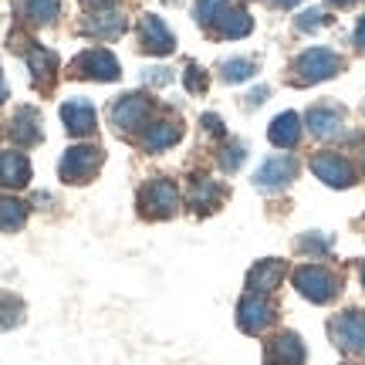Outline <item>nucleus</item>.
Returning <instances> with one entry per match:
<instances>
[{"label": "nucleus", "mask_w": 365, "mask_h": 365, "mask_svg": "<svg viewBox=\"0 0 365 365\" xmlns=\"http://www.w3.org/2000/svg\"><path fill=\"white\" fill-rule=\"evenodd\" d=\"M294 284L298 291L304 294L308 301H318V304H325L339 294V277L328 271V267H318V264H308V267H301L294 274Z\"/></svg>", "instance_id": "f257e3e1"}, {"label": "nucleus", "mask_w": 365, "mask_h": 365, "mask_svg": "<svg viewBox=\"0 0 365 365\" xmlns=\"http://www.w3.org/2000/svg\"><path fill=\"white\" fill-rule=\"evenodd\" d=\"M298 81H322V78H331V75H339L341 68V58L335 51H328V48H312V51H304L298 58Z\"/></svg>", "instance_id": "f03ea898"}, {"label": "nucleus", "mask_w": 365, "mask_h": 365, "mask_svg": "<svg viewBox=\"0 0 365 365\" xmlns=\"http://www.w3.org/2000/svg\"><path fill=\"white\" fill-rule=\"evenodd\" d=\"M331 339L349 352H362L365 349V312H345L331 322Z\"/></svg>", "instance_id": "7ed1b4c3"}, {"label": "nucleus", "mask_w": 365, "mask_h": 365, "mask_svg": "<svg viewBox=\"0 0 365 365\" xmlns=\"http://www.w3.org/2000/svg\"><path fill=\"white\" fill-rule=\"evenodd\" d=\"M294 173H298V163L291 156H271L261 170H257L254 182H257L261 190H281L284 182L294 180Z\"/></svg>", "instance_id": "20e7f679"}, {"label": "nucleus", "mask_w": 365, "mask_h": 365, "mask_svg": "<svg viewBox=\"0 0 365 365\" xmlns=\"http://www.w3.org/2000/svg\"><path fill=\"white\" fill-rule=\"evenodd\" d=\"M312 170H314V176H318V180H325L328 186H349V182H352V166H349L341 156H335V153H322V156H314Z\"/></svg>", "instance_id": "39448f33"}, {"label": "nucleus", "mask_w": 365, "mask_h": 365, "mask_svg": "<svg viewBox=\"0 0 365 365\" xmlns=\"http://www.w3.org/2000/svg\"><path fill=\"white\" fill-rule=\"evenodd\" d=\"M98 163H102L98 149H91V145H78V149H71V153L61 159V176H65V180H85V176L95 173Z\"/></svg>", "instance_id": "423d86ee"}, {"label": "nucleus", "mask_w": 365, "mask_h": 365, "mask_svg": "<svg viewBox=\"0 0 365 365\" xmlns=\"http://www.w3.org/2000/svg\"><path fill=\"white\" fill-rule=\"evenodd\" d=\"M264 359H267L271 365H301L304 362V345H301L298 335L284 331V335H277V339L267 345Z\"/></svg>", "instance_id": "0eeeda50"}, {"label": "nucleus", "mask_w": 365, "mask_h": 365, "mask_svg": "<svg viewBox=\"0 0 365 365\" xmlns=\"http://www.w3.org/2000/svg\"><path fill=\"white\" fill-rule=\"evenodd\" d=\"M81 71V75H91V78H118V65L115 58L108 51H102V48H95V51H85L78 58V65H75Z\"/></svg>", "instance_id": "6e6552de"}, {"label": "nucleus", "mask_w": 365, "mask_h": 365, "mask_svg": "<svg viewBox=\"0 0 365 365\" xmlns=\"http://www.w3.org/2000/svg\"><path fill=\"white\" fill-rule=\"evenodd\" d=\"M271 318H274V308L264 298H254V294H250V298L240 301V328H244V331H261Z\"/></svg>", "instance_id": "1a4fd4ad"}, {"label": "nucleus", "mask_w": 365, "mask_h": 365, "mask_svg": "<svg viewBox=\"0 0 365 365\" xmlns=\"http://www.w3.org/2000/svg\"><path fill=\"white\" fill-rule=\"evenodd\" d=\"M145 115H149V102H145L143 95H125V98H118L115 108H112V118H115L122 129L139 125Z\"/></svg>", "instance_id": "9d476101"}, {"label": "nucleus", "mask_w": 365, "mask_h": 365, "mask_svg": "<svg viewBox=\"0 0 365 365\" xmlns=\"http://www.w3.org/2000/svg\"><path fill=\"white\" fill-rule=\"evenodd\" d=\"M31 180V166H27L24 153H0V182L4 186H24Z\"/></svg>", "instance_id": "9b49d317"}, {"label": "nucleus", "mask_w": 365, "mask_h": 365, "mask_svg": "<svg viewBox=\"0 0 365 365\" xmlns=\"http://www.w3.org/2000/svg\"><path fill=\"white\" fill-rule=\"evenodd\" d=\"M271 143L274 145H281V149H291V145L298 143V135H301V118L294 115V112H284V115H277L271 122Z\"/></svg>", "instance_id": "f8f14e48"}, {"label": "nucleus", "mask_w": 365, "mask_h": 365, "mask_svg": "<svg viewBox=\"0 0 365 365\" xmlns=\"http://www.w3.org/2000/svg\"><path fill=\"white\" fill-rule=\"evenodd\" d=\"M308 125L314 135H335L341 125V108L339 105H314L308 112Z\"/></svg>", "instance_id": "ddd939ff"}, {"label": "nucleus", "mask_w": 365, "mask_h": 365, "mask_svg": "<svg viewBox=\"0 0 365 365\" xmlns=\"http://www.w3.org/2000/svg\"><path fill=\"white\" fill-rule=\"evenodd\" d=\"M61 118H65V125L71 132H91L95 129V108H91L85 98L68 102L65 108H61Z\"/></svg>", "instance_id": "4468645a"}, {"label": "nucleus", "mask_w": 365, "mask_h": 365, "mask_svg": "<svg viewBox=\"0 0 365 365\" xmlns=\"http://www.w3.org/2000/svg\"><path fill=\"white\" fill-rule=\"evenodd\" d=\"M281 277H284V264L281 261H264V264H257V267L250 271L247 287L250 291H271Z\"/></svg>", "instance_id": "2eb2a0df"}, {"label": "nucleus", "mask_w": 365, "mask_h": 365, "mask_svg": "<svg viewBox=\"0 0 365 365\" xmlns=\"http://www.w3.org/2000/svg\"><path fill=\"white\" fill-rule=\"evenodd\" d=\"M143 41H145V48H153V51H163V54L173 51V34L156 17H145L143 21Z\"/></svg>", "instance_id": "dca6fc26"}, {"label": "nucleus", "mask_w": 365, "mask_h": 365, "mask_svg": "<svg viewBox=\"0 0 365 365\" xmlns=\"http://www.w3.org/2000/svg\"><path fill=\"white\" fill-rule=\"evenodd\" d=\"M38 112L34 108H21L17 112V118H14V139H21L24 145H31V143H38L41 139V129H38Z\"/></svg>", "instance_id": "f3484780"}, {"label": "nucleus", "mask_w": 365, "mask_h": 365, "mask_svg": "<svg viewBox=\"0 0 365 365\" xmlns=\"http://www.w3.org/2000/svg\"><path fill=\"white\" fill-rule=\"evenodd\" d=\"M217 24H220L223 38H244V34L250 31V17L244 11H223Z\"/></svg>", "instance_id": "a211bd4d"}, {"label": "nucleus", "mask_w": 365, "mask_h": 365, "mask_svg": "<svg viewBox=\"0 0 365 365\" xmlns=\"http://www.w3.org/2000/svg\"><path fill=\"white\" fill-rule=\"evenodd\" d=\"M149 203H156L159 213H173L176 210V190L170 182H153L149 186Z\"/></svg>", "instance_id": "6ab92c4d"}, {"label": "nucleus", "mask_w": 365, "mask_h": 365, "mask_svg": "<svg viewBox=\"0 0 365 365\" xmlns=\"http://www.w3.org/2000/svg\"><path fill=\"white\" fill-rule=\"evenodd\" d=\"M24 223V203L17 200H0V230H14Z\"/></svg>", "instance_id": "aec40b11"}, {"label": "nucleus", "mask_w": 365, "mask_h": 365, "mask_svg": "<svg viewBox=\"0 0 365 365\" xmlns=\"http://www.w3.org/2000/svg\"><path fill=\"white\" fill-rule=\"evenodd\" d=\"M24 11L31 21L44 24V21H54V17H58V0H24Z\"/></svg>", "instance_id": "412c9836"}, {"label": "nucleus", "mask_w": 365, "mask_h": 365, "mask_svg": "<svg viewBox=\"0 0 365 365\" xmlns=\"http://www.w3.org/2000/svg\"><path fill=\"white\" fill-rule=\"evenodd\" d=\"M176 139H180V132L173 129V125H156V129L145 135V145H149V149H166V145H173Z\"/></svg>", "instance_id": "4be33fe9"}, {"label": "nucleus", "mask_w": 365, "mask_h": 365, "mask_svg": "<svg viewBox=\"0 0 365 365\" xmlns=\"http://www.w3.org/2000/svg\"><path fill=\"white\" fill-rule=\"evenodd\" d=\"M21 322V304L11 294H0V328H11Z\"/></svg>", "instance_id": "5701e85b"}, {"label": "nucleus", "mask_w": 365, "mask_h": 365, "mask_svg": "<svg viewBox=\"0 0 365 365\" xmlns=\"http://www.w3.org/2000/svg\"><path fill=\"white\" fill-rule=\"evenodd\" d=\"M223 11H227V0H200V4H196V17H200L203 24H207V21L217 24Z\"/></svg>", "instance_id": "b1692460"}, {"label": "nucleus", "mask_w": 365, "mask_h": 365, "mask_svg": "<svg viewBox=\"0 0 365 365\" xmlns=\"http://www.w3.org/2000/svg\"><path fill=\"white\" fill-rule=\"evenodd\" d=\"M254 75V61H244V58H237V61H227L223 65V78L227 81H244Z\"/></svg>", "instance_id": "393cba45"}, {"label": "nucleus", "mask_w": 365, "mask_h": 365, "mask_svg": "<svg viewBox=\"0 0 365 365\" xmlns=\"http://www.w3.org/2000/svg\"><path fill=\"white\" fill-rule=\"evenodd\" d=\"M325 24V14L322 11H304L298 17V31H314V27Z\"/></svg>", "instance_id": "a878e982"}, {"label": "nucleus", "mask_w": 365, "mask_h": 365, "mask_svg": "<svg viewBox=\"0 0 365 365\" xmlns=\"http://www.w3.org/2000/svg\"><path fill=\"white\" fill-rule=\"evenodd\" d=\"M240 159H244V149H240V145H230V149H227V156H223V166H227V170H234V166H240Z\"/></svg>", "instance_id": "bb28decb"}, {"label": "nucleus", "mask_w": 365, "mask_h": 365, "mask_svg": "<svg viewBox=\"0 0 365 365\" xmlns=\"http://www.w3.org/2000/svg\"><path fill=\"white\" fill-rule=\"evenodd\" d=\"M301 247L304 250H328L331 247V240H314L312 237V240H301Z\"/></svg>", "instance_id": "cd10ccee"}, {"label": "nucleus", "mask_w": 365, "mask_h": 365, "mask_svg": "<svg viewBox=\"0 0 365 365\" xmlns=\"http://www.w3.org/2000/svg\"><path fill=\"white\" fill-rule=\"evenodd\" d=\"M355 44H359V48H365V17L359 21V27H355Z\"/></svg>", "instance_id": "c85d7f7f"}, {"label": "nucleus", "mask_w": 365, "mask_h": 365, "mask_svg": "<svg viewBox=\"0 0 365 365\" xmlns=\"http://www.w3.org/2000/svg\"><path fill=\"white\" fill-rule=\"evenodd\" d=\"M7 98V85H4V78H0V102Z\"/></svg>", "instance_id": "c756f323"}, {"label": "nucleus", "mask_w": 365, "mask_h": 365, "mask_svg": "<svg viewBox=\"0 0 365 365\" xmlns=\"http://www.w3.org/2000/svg\"><path fill=\"white\" fill-rule=\"evenodd\" d=\"M274 4H281V7H291V4H298V0H274Z\"/></svg>", "instance_id": "7c9ffc66"}, {"label": "nucleus", "mask_w": 365, "mask_h": 365, "mask_svg": "<svg viewBox=\"0 0 365 365\" xmlns=\"http://www.w3.org/2000/svg\"><path fill=\"white\" fill-rule=\"evenodd\" d=\"M331 4H339V7H349V4H352V0H331Z\"/></svg>", "instance_id": "2f4dec72"}, {"label": "nucleus", "mask_w": 365, "mask_h": 365, "mask_svg": "<svg viewBox=\"0 0 365 365\" xmlns=\"http://www.w3.org/2000/svg\"><path fill=\"white\" fill-rule=\"evenodd\" d=\"M91 4H108V0H91Z\"/></svg>", "instance_id": "473e14b6"}, {"label": "nucleus", "mask_w": 365, "mask_h": 365, "mask_svg": "<svg viewBox=\"0 0 365 365\" xmlns=\"http://www.w3.org/2000/svg\"><path fill=\"white\" fill-rule=\"evenodd\" d=\"M362 277H365V271H362Z\"/></svg>", "instance_id": "72a5a7b5"}]
</instances>
